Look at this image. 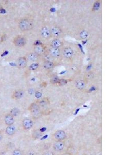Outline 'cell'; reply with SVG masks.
<instances>
[{
    "label": "cell",
    "instance_id": "32",
    "mask_svg": "<svg viewBox=\"0 0 138 155\" xmlns=\"http://www.w3.org/2000/svg\"><path fill=\"white\" fill-rule=\"evenodd\" d=\"M26 155H35V152L34 150H31L29 151V152H28V154H26Z\"/></svg>",
    "mask_w": 138,
    "mask_h": 155
},
{
    "label": "cell",
    "instance_id": "20",
    "mask_svg": "<svg viewBox=\"0 0 138 155\" xmlns=\"http://www.w3.org/2000/svg\"><path fill=\"white\" fill-rule=\"evenodd\" d=\"M54 65H55V64L52 62L46 61V62H44V63L43 67H44V69L49 70H50V69L53 68V67H54Z\"/></svg>",
    "mask_w": 138,
    "mask_h": 155
},
{
    "label": "cell",
    "instance_id": "4",
    "mask_svg": "<svg viewBox=\"0 0 138 155\" xmlns=\"http://www.w3.org/2000/svg\"><path fill=\"white\" fill-rule=\"evenodd\" d=\"M13 45L17 47H22L26 45V40L25 37L21 35H17L13 38Z\"/></svg>",
    "mask_w": 138,
    "mask_h": 155
},
{
    "label": "cell",
    "instance_id": "7",
    "mask_svg": "<svg viewBox=\"0 0 138 155\" xmlns=\"http://www.w3.org/2000/svg\"><path fill=\"white\" fill-rule=\"evenodd\" d=\"M65 141L55 142L53 145V149L56 152H60L64 149L65 147Z\"/></svg>",
    "mask_w": 138,
    "mask_h": 155
},
{
    "label": "cell",
    "instance_id": "16",
    "mask_svg": "<svg viewBox=\"0 0 138 155\" xmlns=\"http://www.w3.org/2000/svg\"><path fill=\"white\" fill-rule=\"evenodd\" d=\"M34 52L38 55H42L44 52V48L42 45H37L34 46Z\"/></svg>",
    "mask_w": 138,
    "mask_h": 155
},
{
    "label": "cell",
    "instance_id": "9",
    "mask_svg": "<svg viewBox=\"0 0 138 155\" xmlns=\"http://www.w3.org/2000/svg\"><path fill=\"white\" fill-rule=\"evenodd\" d=\"M4 123L6 126H11V125H13V123L15 121V117H13V116L11 115V114H7L4 117Z\"/></svg>",
    "mask_w": 138,
    "mask_h": 155
},
{
    "label": "cell",
    "instance_id": "28",
    "mask_svg": "<svg viewBox=\"0 0 138 155\" xmlns=\"http://www.w3.org/2000/svg\"><path fill=\"white\" fill-rule=\"evenodd\" d=\"M93 76H94V74L93 73L89 72V73H88V74H85V78L87 80H90V79H92L93 78Z\"/></svg>",
    "mask_w": 138,
    "mask_h": 155
},
{
    "label": "cell",
    "instance_id": "5",
    "mask_svg": "<svg viewBox=\"0 0 138 155\" xmlns=\"http://www.w3.org/2000/svg\"><path fill=\"white\" fill-rule=\"evenodd\" d=\"M34 125L33 121L30 118H24L22 121V127L24 130H29L32 128Z\"/></svg>",
    "mask_w": 138,
    "mask_h": 155
},
{
    "label": "cell",
    "instance_id": "36",
    "mask_svg": "<svg viewBox=\"0 0 138 155\" xmlns=\"http://www.w3.org/2000/svg\"><path fill=\"white\" fill-rule=\"evenodd\" d=\"M0 40H1V38H0Z\"/></svg>",
    "mask_w": 138,
    "mask_h": 155
},
{
    "label": "cell",
    "instance_id": "13",
    "mask_svg": "<svg viewBox=\"0 0 138 155\" xmlns=\"http://www.w3.org/2000/svg\"><path fill=\"white\" fill-rule=\"evenodd\" d=\"M37 103L39 105L40 108H45L48 105H49L50 101L49 99L48 98L44 97L37 100Z\"/></svg>",
    "mask_w": 138,
    "mask_h": 155
},
{
    "label": "cell",
    "instance_id": "3",
    "mask_svg": "<svg viewBox=\"0 0 138 155\" xmlns=\"http://www.w3.org/2000/svg\"><path fill=\"white\" fill-rule=\"evenodd\" d=\"M67 138V134L63 130H58L55 132L52 135V139L57 141H63Z\"/></svg>",
    "mask_w": 138,
    "mask_h": 155
},
{
    "label": "cell",
    "instance_id": "25",
    "mask_svg": "<svg viewBox=\"0 0 138 155\" xmlns=\"http://www.w3.org/2000/svg\"><path fill=\"white\" fill-rule=\"evenodd\" d=\"M100 2L99 1H96L95 3H94L93 6V10L94 11H97L99 7H100Z\"/></svg>",
    "mask_w": 138,
    "mask_h": 155
},
{
    "label": "cell",
    "instance_id": "10",
    "mask_svg": "<svg viewBox=\"0 0 138 155\" xmlns=\"http://www.w3.org/2000/svg\"><path fill=\"white\" fill-rule=\"evenodd\" d=\"M50 55L52 57L55 58H58L60 57L61 54V51L60 48L51 47L49 50Z\"/></svg>",
    "mask_w": 138,
    "mask_h": 155
},
{
    "label": "cell",
    "instance_id": "15",
    "mask_svg": "<svg viewBox=\"0 0 138 155\" xmlns=\"http://www.w3.org/2000/svg\"><path fill=\"white\" fill-rule=\"evenodd\" d=\"M16 132H17V129H16V127L15 126L13 125H11V126H8L5 129L6 134L9 136H13L16 134Z\"/></svg>",
    "mask_w": 138,
    "mask_h": 155
},
{
    "label": "cell",
    "instance_id": "12",
    "mask_svg": "<svg viewBox=\"0 0 138 155\" xmlns=\"http://www.w3.org/2000/svg\"><path fill=\"white\" fill-rule=\"evenodd\" d=\"M24 92L22 89L16 90L13 92L11 95V98L14 100H19L20 99L24 96Z\"/></svg>",
    "mask_w": 138,
    "mask_h": 155
},
{
    "label": "cell",
    "instance_id": "19",
    "mask_svg": "<svg viewBox=\"0 0 138 155\" xmlns=\"http://www.w3.org/2000/svg\"><path fill=\"white\" fill-rule=\"evenodd\" d=\"M75 84H76V87L79 90H82V89H84L86 87L85 82L84 81V80H77Z\"/></svg>",
    "mask_w": 138,
    "mask_h": 155
},
{
    "label": "cell",
    "instance_id": "2",
    "mask_svg": "<svg viewBox=\"0 0 138 155\" xmlns=\"http://www.w3.org/2000/svg\"><path fill=\"white\" fill-rule=\"evenodd\" d=\"M18 28L22 32L28 31L33 29V23L29 19H22L18 22Z\"/></svg>",
    "mask_w": 138,
    "mask_h": 155
},
{
    "label": "cell",
    "instance_id": "30",
    "mask_svg": "<svg viewBox=\"0 0 138 155\" xmlns=\"http://www.w3.org/2000/svg\"><path fill=\"white\" fill-rule=\"evenodd\" d=\"M42 155H55L54 152L51 150H47L46 152H44Z\"/></svg>",
    "mask_w": 138,
    "mask_h": 155
},
{
    "label": "cell",
    "instance_id": "29",
    "mask_svg": "<svg viewBox=\"0 0 138 155\" xmlns=\"http://www.w3.org/2000/svg\"><path fill=\"white\" fill-rule=\"evenodd\" d=\"M67 83V80H66L65 79H60V81L58 83V84H59V85H65Z\"/></svg>",
    "mask_w": 138,
    "mask_h": 155
},
{
    "label": "cell",
    "instance_id": "21",
    "mask_svg": "<svg viewBox=\"0 0 138 155\" xmlns=\"http://www.w3.org/2000/svg\"><path fill=\"white\" fill-rule=\"evenodd\" d=\"M42 134L39 130H35L32 133V138L34 139H38L42 136Z\"/></svg>",
    "mask_w": 138,
    "mask_h": 155
},
{
    "label": "cell",
    "instance_id": "6",
    "mask_svg": "<svg viewBox=\"0 0 138 155\" xmlns=\"http://www.w3.org/2000/svg\"><path fill=\"white\" fill-rule=\"evenodd\" d=\"M40 35L41 37L44 40L49 39L51 37L50 29L47 26H42L40 31Z\"/></svg>",
    "mask_w": 138,
    "mask_h": 155
},
{
    "label": "cell",
    "instance_id": "18",
    "mask_svg": "<svg viewBox=\"0 0 138 155\" xmlns=\"http://www.w3.org/2000/svg\"><path fill=\"white\" fill-rule=\"evenodd\" d=\"M38 56L36 53L35 52L30 53L26 56V59L27 60H29L31 62H35L38 60Z\"/></svg>",
    "mask_w": 138,
    "mask_h": 155
},
{
    "label": "cell",
    "instance_id": "24",
    "mask_svg": "<svg viewBox=\"0 0 138 155\" xmlns=\"http://www.w3.org/2000/svg\"><path fill=\"white\" fill-rule=\"evenodd\" d=\"M88 36V32L85 30H83L80 33V37L82 39H85Z\"/></svg>",
    "mask_w": 138,
    "mask_h": 155
},
{
    "label": "cell",
    "instance_id": "27",
    "mask_svg": "<svg viewBox=\"0 0 138 155\" xmlns=\"http://www.w3.org/2000/svg\"><path fill=\"white\" fill-rule=\"evenodd\" d=\"M12 155H24V153L21 150H20L19 148H17V149L13 150V153H12Z\"/></svg>",
    "mask_w": 138,
    "mask_h": 155
},
{
    "label": "cell",
    "instance_id": "34",
    "mask_svg": "<svg viewBox=\"0 0 138 155\" xmlns=\"http://www.w3.org/2000/svg\"><path fill=\"white\" fill-rule=\"evenodd\" d=\"M2 138H3V134L1 131H0V142L2 140Z\"/></svg>",
    "mask_w": 138,
    "mask_h": 155
},
{
    "label": "cell",
    "instance_id": "22",
    "mask_svg": "<svg viewBox=\"0 0 138 155\" xmlns=\"http://www.w3.org/2000/svg\"><path fill=\"white\" fill-rule=\"evenodd\" d=\"M20 113V111L17 108H13L12 109L10 112V114L11 115L13 116V117L18 116Z\"/></svg>",
    "mask_w": 138,
    "mask_h": 155
},
{
    "label": "cell",
    "instance_id": "33",
    "mask_svg": "<svg viewBox=\"0 0 138 155\" xmlns=\"http://www.w3.org/2000/svg\"><path fill=\"white\" fill-rule=\"evenodd\" d=\"M61 155H73L71 152H65L63 153Z\"/></svg>",
    "mask_w": 138,
    "mask_h": 155
},
{
    "label": "cell",
    "instance_id": "35",
    "mask_svg": "<svg viewBox=\"0 0 138 155\" xmlns=\"http://www.w3.org/2000/svg\"><path fill=\"white\" fill-rule=\"evenodd\" d=\"M0 118H1V115H0Z\"/></svg>",
    "mask_w": 138,
    "mask_h": 155
},
{
    "label": "cell",
    "instance_id": "23",
    "mask_svg": "<svg viewBox=\"0 0 138 155\" xmlns=\"http://www.w3.org/2000/svg\"><path fill=\"white\" fill-rule=\"evenodd\" d=\"M39 67V64L37 63H34L32 64L30 66H29V70L30 71H34L38 68Z\"/></svg>",
    "mask_w": 138,
    "mask_h": 155
},
{
    "label": "cell",
    "instance_id": "8",
    "mask_svg": "<svg viewBox=\"0 0 138 155\" xmlns=\"http://www.w3.org/2000/svg\"><path fill=\"white\" fill-rule=\"evenodd\" d=\"M50 31L51 36L55 38L60 37L62 32V30L60 29L59 27L57 26H52L51 28L50 29Z\"/></svg>",
    "mask_w": 138,
    "mask_h": 155
},
{
    "label": "cell",
    "instance_id": "1",
    "mask_svg": "<svg viewBox=\"0 0 138 155\" xmlns=\"http://www.w3.org/2000/svg\"><path fill=\"white\" fill-rule=\"evenodd\" d=\"M28 110L30 112L33 118L35 119L39 118L42 115L41 108H40L37 101L32 103L29 106Z\"/></svg>",
    "mask_w": 138,
    "mask_h": 155
},
{
    "label": "cell",
    "instance_id": "26",
    "mask_svg": "<svg viewBox=\"0 0 138 155\" xmlns=\"http://www.w3.org/2000/svg\"><path fill=\"white\" fill-rule=\"evenodd\" d=\"M59 81H60V79L57 76H53L50 79V83L53 84H58Z\"/></svg>",
    "mask_w": 138,
    "mask_h": 155
},
{
    "label": "cell",
    "instance_id": "11",
    "mask_svg": "<svg viewBox=\"0 0 138 155\" xmlns=\"http://www.w3.org/2000/svg\"><path fill=\"white\" fill-rule=\"evenodd\" d=\"M73 51L72 48L70 47H66L64 48L62 51V54L65 58L70 59L73 56Z\"/></svg>",
    "mask_w": 138,
    "mask_h": 155
},
{
    "label": "cell",
    "instance_id": "14",
    "mask_svg": "<svg viewBox=\"0 0 138 155\" xmlns=\"http://www.w3.org/2000/svg\"><path fill=\"white\" fill-rule=\"evenodd\" d=\"M17 66L19 68H24L27 66V59L26 57L23 56L17 60Z\"/></svg>",
    "mask_w": 138,
    "mask_h": 155
},
{
    "label": "cell",
    "instance_id": "17",
    "mask_svg": "<svg viewBox=\"0 0 138 155\" xmlns=\"http://www.w3.org/2000/svg\"><path fill=\"white\" fill-rule=\"evenodd\" d=\"M63 45V42L59 39H55L51 42V47L60 48Z\"/></svg>",
    "mask_w": 138,
    "mask_h": 155
},
{
    "label": "cell",
    "instance_id": "31",
    "mask_svg": "<svg viewBox=\"0 0 138 155\" xmlns=\"http://www.w3.org/2000/svg\"><path fill=\"white\" fill-rule=\"evenodd\" d=\"M42 93L40 92H39V91H37V92H36L35 94V97H36L37 98H38V99H39V98H40L42 97Z\"/></svg>",
    "mask_w": 138,
    "mask_h": 155
}]
</instances>
